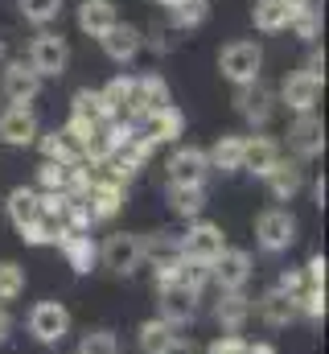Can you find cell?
Here are the masks:
<instances>
[{
	"label": "cell",
	"instance_id": "obj_1",
	"mask_svg": "<svg viewBox=\"0 0 329 354\" xmlns=\"http://www.w3.org/2000/svg\"><path fill=\"white\" fill-rule=\"evenodd\" d=\"M25 62H29V71L46 83V79H62L66 75V66H70V41L62 37V33H54V29H41L29 46H25Z\"/></svg>",
	"mask_w": 329,
	"mask_h": 354
},
{
	"label": "cell",
	"instance_id": "obj_2",
	"mask_svg": "<svg viewBox=\"0 0 329 354\" xmlns=\"http://www.w3.org/2000/svg\"><path fill=\"white\" fill-rule=\"evenodd\" d=\"M70 326H75V317H70V309H66L62 301H37V305L29 309V317H25V330H29V338H33L37 346H58V342H66V338H70Z\"/></svg>",
	"mask_w": 329,
	"mask_h": 354
},
{
	"label": "cell",
	"instance_id": "obj_3",
	"mask_svg": "<svg viewBox=\"0 0 329 354\" xmlns=\"http://www.w3.org/2000/svg\"><path fill=\"white\" fill-rule=\"evenodd\" d=\"M297 214L284 210V206H267L259 218H255V243L263 256H284L292 243H297Z\"/></svg>",
	"mask_w": 329,
	"mask_h": 354
},
{
	"label": "cell",
	"instance_id": "obj_4",
	"mask_svg": "<svg viewBox=\"0 0 329 354\" xmlns=\"http://www.w3.org/2000/svg\"><path fill=\"white\" fill-rule=\"evenodd\" d=\"M177 243H181V256L185 260H194V264H214L231 243H227V231L218 227V223H210V218H194L189 223V231L185 235H177Z\"/></svg>",
	"mask_w": 329,
	"mask_h": 354
},
{
	"label": "cell",
	"instance_id": "obj_5",
	"mask_svg": "<svg viewBox=\"0 0 329 354\" xmlns=\"http://www.w3.org/2000/svg\"><path fill=\"white\" fill-rule=\"evenodd\" d=\"M218 71H223V79L235 83V87L255 83L259 71H263V50H259V41H247V37L227 41V46L218 50Z\"/></svg>",
	"mask_w": 329,
	"mask_h": 354
},
{
	"label": "cell",
	"instance_id": "obj_6",
	"mask_svg": "<svg viewBox=\"0 0 329 354\" xmlns=\"http://www.w3.org/2000/svg\"><path fill=\"white\" fill-rule=\"evenodd\" d=\"M99 264L111 268L115 276H136V272L144 268L140 235H136V231H111V235L99 243Z\"/></svg>",
	"mask_w": 329,
	"mask_h": 354
},
{
	"label": "cell",
	"instance_id": "obj_7",
	"mask_svg": "<svg viewBox=\"0 0 329 354\" xmlns=\"http://www.w3.org/2000/svg\"><path fill=\"white\" fill-rule=\"evenodd\" d=\"M321 87H326V79L301 66V71H288V75H284V83H280V95H276V99H280L288 111L309 115V111H317V103H321Z\"/></svg>",
	"mask_w": 329,
	"mask_h": 354
},
{
	"label": "cell",
	"instance_id": "obj_8",
	"mask_svg": "<svg viewBox=\"0 0 329 354\" xmlns=\"http://www.w3.org/2000/svg\"><path fill=\"white\" fill-rule=\"evenodd\" d=\"M140 248H144V264L153 268V276H157V284L164 280H173L177 276V268H181V243H177V235L173 231H153V235H140Z\"/></svg>",
	"mask_w": 329,
	"mask_h": 354
},
{
	"label": "cell",
	"instance_id": "obj_9",
	"mask_svg": "<svg viewBox=\"0 0 329 354\" xmlns=\"http://www.w3.org/2000/svg\"><path fill=\"white\" fill-rule=\"evenodd\" d=\"M251 272H255V260L247 248H227L214 264H210V284L218 292H243L251 284Z\"/></svg>",
	"mask_w": 329,
	"mask_h": 354
},
{
	"label": "cell",
	"instance_id": "obj_10",
	"mask_svg": "<svg viewBox=\"0 0 329 354\" xmlns=\"http://www.w3.org/2000/svg\"><path fill=\"white\" fill-rule=\"evenodd\" d=\"M157 317H161L164 326H173V330L194 326V317H198V297H194L189 288L173 284V280H164V284H157Z\"/></svg>",
	"mask_w": 329,
	"mask_h": 354
},
{
	"label": "cell",
	"instance_id": "obj_11",
	"mask_svg": "<svg viewBox=\"0 0 329 354\" xmlns=\"http://www.w3.org/2000/svg\"><path fill=\"white\" fill-rule=\"evenodd\" d=\"M41 87H46V83L29 71L25 58L4 62V71H0V95H4V103H12V107H33V99L41 95Z\"/></svg>",
	"mask_w": 329,
	"mask_h": 354
},
{
	"label": "cell",
	"instance_id": "obj_12",
	"mask_svg": "<svg viewBox=\"0 0 329 354\" xmlns=\"http://www.w3.org/2000/svg\"><path fill=\"white\" fill-rule=\"evenodd\" d=\"M82 206H86L91 223H111L128 206V189L120 181H111V177H95L86 185V194H82Z\"/></svg>",
	"mask_w": 329,
	"mask_h": 354
},
{
	"label": "cell",
	"instance_id": "obj_13",
	"mask_svg": "<svg viewBox=\"0 0 329 354\" xmlns=\"http://www.w3.org/2000/svg\"><path fill=\"white\" fill-rule=\"evenodd\" d=\"M164 174H169V185H206L210 177V165H206V149L198 145H177L164 161Z\"/></svg>",
	"mask_w": 329,
	"mask_h": 354
},
{
	"label": "cell",
	"instance_id": "obj_14",
	"mask_svg": "<svg viewBox=\"0 0 329 354\" xmlns=\"http://www.w3.org/2000/svg\"><path fill=\"white\" fill-rule=\"evenodd\" d=\"M235 111L243 115L251 128H267V120L276 115V91L267 87L263 79L235 87Z\"/></svg>",
	"mask_w": 329,
	"mask_h": 354
},
{
	"label": "cell",
	"instance_id": "obj_15",
	"mask_svg": "<svg viewBox=\"0 0 329 354\" xmlns=\"http://www.w3.org/2000/svg\"><path fill=\"white\" fill-rule=\"evenodd\" d=\"M288 149H292L297 161H317V157L326 153V124H321L317 111L297 115V120L288 124Z\"/></svg>",
	"mask_w": 329,
	"mask_h": 354
},
{
	"label": "cell",
	"instance_id": "obj_16",
	"mask_svg": "<svg viewBox=\"0 0 329 354\" xmlns=\"http://www.w3.org/2000/svg\"><path fill=\"white\" fill-rule=\"evenodd\" d=\"M37 136H41V124H37L33 107H12V103L0 107V140L4 145L29 149V145H37Z\"/></svg>",
	"mask_w": 329,
	"mask_h": 354
},
{
	"label": "cell",
	"instance_id": "obj_17",
	"mask_svg": "<svg viewBox=\"0 0 329 354\" xmlns=\"http://www.w3.org/2000/svg\"><path fill=\"white\" fill-rule=\"evenodd\" d=\"M99 46H103V54H107L115 66H128V62L140 58V50H144V33H140L136 25H128V21H115V25L99 37Z\"/></svg>",
	"mask_w": 329,
	"mask_h": 354
},
{
	"label": "cell",
	"instance_id": "obj_18",
	"mask_svg": "<svg viewBox=\"0 0 329 354\" xmlns=\"http://www.w3.org/2000/svg\"><path fill=\"white\" fill-rule=\"evenodd\" d=\"M251 317H259L267 330H288L292 322H301V317H297V301H292V297H284L280 288L259 292V297L251 301Z\"/></svg>",
	"mask_w": 329,
	"mask_h": 354
},
{
	"label": "cell",
	"instance_id": "obj_19",
	"mask_svg": "<svg viewBox=\"0 0 329 354\" xmlns=\"http://www.w3.org/2000/svg\"><path fill=\"white\" fill-rule=\"evenodd\" d=\"M54 248L62 252V260H66V268H70L75 276H91V272H95V264H99V243H95L91 235H75V231H58Z\"/></svg>",
	"mask_w": 329,
	"mask_h": 354
},
{
	"label": "cell",
	"instance_id": "obj_20",
	"mask_svg": "<svg viewBox=\"0 0 329 354\" xmlns=\"http://www.w3.org/2000/svg\"><path fill=\"white\" fill-rule=\"evenodd\" d=\"M144 136H149L153 145H177V140L185 136V115H181V107H177V103L157 107V111L144 120Z\"/></svg>",
	"mask_w": 329,
	"mask_h": 354
},
{
	"label": "cell",
	"instance_id": "obj_21",
	"mask_svg": "<svg viewBox=\"0 0 329 354\" xmlns=\"http://www.w3.org/2000/svg\"><path fill=\"white\" fill-rule=\"evenodd\" d=\"M214 322L223 334H243L251 322V297L247 292H218L214 301Z\"/></svg>",
	"mask_w": 329,
	"mask_h": 354
},
{
	"label": "cell",
	"instance_id": "obj_22",
	"mask_svg": "<svg viewBox=\"0 0 329 354\" xmlns=\"http://www.w3.org/2000/svg\"><path fill=\"white\" fill-rule=\"evenodd\" d=\"M280 145L272 140V136H243V169L247 174H255V177H267L276 165H280Z\"/></svg>",
	"mask_w": 329,
	"mask_h": 354
},
{
	"label": "cell",
	"instance_id": "obj_23",
	"mask_svg": "<svg viewBox=\"0 0 329 354\" xmlns=\"http://www.w3.org/2000/svg\"><path fill=\"white\" fill-rule=\"evenodd\" d=\"M4 218L12 223V231L29 227L33 218H41V194H37L33 185H17V189H8V198H4Z\"/></svg>",
	"mask_w": 329,
	"mask_h": 354
},
{
	"label": "cell",
	"instance_id": "obj_24",
	"mask_svg": "<svg viewBox=\"0 0 329 354\" xmlns=\"http://www.w3.org/2000/svg\"><path fill=\"white\" fill-rule=\"evenodd\" d=\"M206 165L210 174H243V136L227 132L206 149Z\"/></svg>",
	"mask_w": 329,
	"mask_h": 354
},
{
	"label": "cell",
	"instance_id": "obj_25",
	"mask_svg": "<svg viewBox=\"0 0 329 354\" xmlns=\"http://www.w3.org/2000/svg\"><path fill=\"white\" fill-rule=\"evenodd\" d=\"M263 185H267V194H272L276 202H292V198L305 189V169H301V161H284V157H280V165L263 177Z\"/></svg>",
	"mask_w": 329,
	"mask_h": 354
},
{
	"label": "cell",
	"instance_id": "obj_26",
	"mask_svg": "<svg viewBox=\"0 0 329 354\" xmlns=\"http://www.w3.org/2000/svg\"><path fill=\"white\" fill-rule=\"evenodd\" d=\"M120 21V12H115V0H82L79 4V29L86 37H103L111 25Z\"/></svg>",
	"mask_w": 329,
	"mask_h": 354
},
{
	"label": "cell",
	"instance_id": "obj_27",
	"mask_svg": "<svg viewBox=\"0 0 329 354\" xmlns=\"http://www.w3.org/2000/svg\"><path fill=\"white\" fill-rule=\"evenodd\" d=\"M164 202H169V210H173L177 218L194 223V218H202V210H206V185H169V189H164Z\"/></svg>",
	"mask_w": 329,
	"mask_h": 354
},
{
	"label": "cell",
	"instance_id": "obj_28",
	"mask_svg": "<svg viewBox=\"0 0 329 354\" xmlns=\"http://www.w3.org/2000/svg\"><path fill=\"white\" fill-rule=\"evenodd\" d=\"M37 149H41V161H58V165H79L82 161L79 145L70 140L66 128H50V132H41V136H37Z\"/></svg>",
	"mask_w": 329,
	"mask_h": 354
},
{
	"label": "cell",
	"instance_id": "obj_29",
	"mask_svg": "<svg viewBox=\"0 0 329 354\" xmlns=\"http://www.w3.org/2000/svg\"><path fill=\"white\" fill-rule=\"evenodd\" d=\"M251 21H255L259 33H284L288 21H292V8L280 4V0H255L251 4Z\"/></svg>",
	"mask_w": 329,
	"mask_h": 354
},
{
	"label": "cell",
	"instance_id": "obj_30",
	"mask_svg": "<svg viewBox=\"0 0 329 354\" xmlns=\"http://www.w3.org/2000/svg\"><path fill=\"white\" fill-rule=\"evenodd\" d=\"M132 87H136V75H115L107 87L99 91V99L107 107V120H124V111L132 103Z\"/></svg>",
	"mask_w": 329,
	"mask_h": 354
},
{
	"label": "cell",
	"instance_id": "obj_31",
	"mask_svg": "<svg viewBox=\"0 0 329 354\" xmlns=\"http://www.w3.org/2000/svg\"><path fill=\"white\" fill-rule=\"evenodd\" d=\"M70 120H82V124H107V107L99 99V91L79 87L70 95Z\"/></svg>",
	"mask_w": 329,
	"mask_h": 354
},
{
	"label": "cell",
	"instance_id": "obj_32",
	"mask_svg": "<svg viewBox=\"0 0 329 354\" xmlns=\"http://www.w3.org/2000/svg\"><path fill=\"white\" fill-rule=\"evenodd\" d=\"M173 338H177V330L164 326L161 317H149V322H140V330H136V346H140V354H161Z\"/></svg>",
	"mask_w": 329,
	"mask_h": 354
},
{
	"label": "cell",
	"instance_id": "obj_33",
	"mask_svg": "<svg viewBox=\"0 0 329 354\" xmlns=\"http://www.w3.org/2000/svg\"><path fill=\"white\" fill-rule=\"evenodd\" d=\"M210 17V0H181L177 8H169V29H198Z\"/></svg>",
	"mask_w": 329,
	"mask_h": 354
},
{
	"label": "cell",
	"instance_id": "obj_34",
	"mask_svg": "<svg viewBox=\"0 0 329 354\" xmlns=\"http://www.w3.org/2000/svg\"><path fill=\"white\" fill-rule=\"evenodd\" d=\"M25 284H29L25 264H17V260H0V305L25 297Z\"/></svg>",
	"mask_w": 329,
	"mask_h": 354
},
{
	"label": "cell",
	"instance_id": "obj_35",
	"mask_svg": "<svg viewBox=\"0 0 329 354\" xmlns=\"http://www.w3.org/2000/svg\"><path fill=\"white\" fill-rule=\"evenodd\" d=\"M17 8H21V17H25L29 25L46 29V25H54V21L62 17L66 0H17Z\"/></svg>",
	"mask_w": 329,
	"mask_h": 354
},
{
	"label": "cell",
	"instance_id": "obj_36",
	"mask_svg": "<svg viewBox=\"0 0 329 354\" xmlns=\"http://www.w3.org/2000/svg\"><path fill=\"white\" fill-rule=\"evenodd\" d=\"M66 185H70V165H58V161L37 165V194H66Z\"/></svg>",
	"mask_w": 329,
	"mask_h": 354
},
{
	"label": "cell",
	"instance_id": "obj_37",
	"mask_svg": "<svg viewBox=\"0 0 329 354\" xmlns=\"http://www.w3.org/2000/svg\"><path fill=\"white\" fill-rule=\"evenodd\" d=\"M75 354H120V338H115V330L95 326V330H86L79 338V351Z\"/></svg>",
	"mask_w": 329,
	"mask_h": 354
},
{
	"label": "cell",
	"instance_id": "obj_38",
	"mask_svg": "<svg viewBox=\"0 0 329 354\" xmlns=\"http://www.w3.org/2000/svg\"><path fill=\"white\" fill-rule=\"evenodd\" d=\"M288 29H297V37H301V41L317 46V37H321V12H317L313 4H305V8H292V21H288Z\"/></svg>",
	"mask_w": 329,
	"mask_h": 354
},
{
	"label": "cell",
	"instance_id": "obj_39",
	"mask_svg": "<svg viewBox=\"0 0 329 354\" xmlns=\"http://www.w3.org/2000/svg\"><path fill=\"white\" fill-rule=\"evenodd\" d=\"M58 231H62V227H58L54 218L41 214V218H33L29 227H21L17 235H21V243H29V248H50V243L58 239Z\"/></svg>",
	"mask_w": 329,
	"mask_h": 354
},
{
	"label": "cell",
	"instance_id": "obj_40",
	"mask_svg": "<svg viewBox=\"0 0 329 354\" xmlns=\"http://www.w3.org/2000/svg\"><path fill=\"white\" fill-rule=\"evenodd\" d=\"M297 317L321 326V322H326V288H305V292L297 297Z\"/></svg>",
	"mask_w": 329,
	"mask_h": 354
},
{
	"label": "cell",
	"instance_id": "obj_41",
	"mask_svg": "<svg viewBox=\"0 0 329 354\" xmlns=\"http://www.w3.org/2000/svg\"><path fill=\"white\" fill-rule=\"evenodd\" d=\"M276 288H280L284 297H292V301H297V297L309 288V280H305V268H284V272H280V280H276Z\"/></svg>",
	"mask_w": 329,
	"mask_h": 354
},
{
	"label": "cell",
	"instance_id": "obj_42",
	"mask_svg": "<svg viewBox=\"0 0 329 354\" xmlns=\"http://www.w3.org/2000/svg\"><path fill=\"white\" fill-rule=\"evenodd\" d=\"M247 338H239V334H218L210 346H206V354H247Z\"/></svg>",
	"mask_w": 329,
	"mask_h": 354
},
{
	"label": "cell",
	"instance_id": "obj_43",
	"mask_svg": "<svg viewBox=\"0 0 329 354\" xmlns=\"http://www.w3.org/2000/svg\"><path fill=\"white\" fill-rule=\"evenodd\" d=\"M326 272H329V260L317 252V256H309V264H305V280H309V288H326Z\"/></svg>",
	"mask_w": 329,
	"mask_h": 354
},
{
	"label": "cell",
	"instance_id": "obj_44",
	"mask_svg": "<svg viewBox=\"0 0 329 354\" xmlns=\"http://www.w3.org/2000/svg\"><path fill=\"white\" fill-rule=\"evenodd\" d=\"M305 71H313V75H321V79H326V50H321V46H313V50H309Z\"/></svg>",
	"mask_w": 329,
	"mask_h": 354
},
{
	"label": "cell",
	"instance_id": "obj_45",
	"mask_svg": "<svg viewBox=\"0 0 329 354\" xmlns=\"http://www.w3.org/2000/svg\"><path fill=\"white\" fill-rule=\"evenodd\" d=\"M144 46H149L153 54H169V50H173V37H169V29H161V33H153V37H144Z\"/></svg>",
	"mask_w": 329,
	"mask_h": 354
},
{
	"label": "cell",
	"instance_id": "obj_46",
	"mask_svg": "<svg viewBox=\"0 0 329 354\" xmlns=\"http://www.w3.org/2000/svg\"><path fill=\"white\" fill-rule=\"evenodd\" d=\"M12 50H17V37H12V33H8V29H0V66H4V62H12V58H17V54H12Z\"/></svg>",
	"mask_w": 329,
	"mask_h": 354
},
{
	"label": "cell",
	"instance_id": "obj_47",
	"mask_svg": "<svg viewBox=\"0 0 329 354\" xmlns=\"http://www.w3.org/2000/svg\"><path fill=\"white\" fill-rule=\"evenodd\" d=\"M12 338V313H8V305H0V346Z\"/></svg>",
	"mask_w": 329,
	"mask_h": 354
},
{
	"label": "cell",
	"instance_id": "obj_48",
	"mask_svg": "<svg viewBox=\"0 0 329 354\" xmlns=\"http://www.w3.org/2000/svg\"><path fill=\"white\" fill-rule=\"evenodd\" d=\"M161 354H194V342H189V338H181V334H177V338H173V342H169V346H164Z\"/></svg>",
	"mask_w": 329,
	"mask_h": 354
},
{
	"label": "cell",
	"instance_id": "obj_49",
	"mask_svg": "<svg viewBox=\"0 0 329 354\" xmlns=\"http://www.w3.org/2000/svg\"><path fill=\"white\" fill-rule=\"evenodd\" d=\"M313 202H317V206H326V177H317V181H313Z\"/></svg>",
	"mask_w": 329,
	"mask_h": 354
},
{
	"label": "cell",
	"instance_id": "obj_50",
	"mask_svg": "<svg viewBox=\"0 0 329 354\" xmlns=\"http://www.w3.org/2000/svg\"><path fill=\"white\" fill-rule=\"evenodd\" d=\"M247 354H280L272 342H255V346H247Z\"/></svg>",
	"mask_w": 329,
	"mask_h": 354
},
{
	"label": "cell",
	"instance_id": "obj_51",
	"mask_svg": "<svg viewBox=\"0 0 329 354\" xmlns=\"http://www.w3.org/2000/svg\"><path fill=\"white\" fill-rule=\"evenodd\" d=\"M153 4H157V8H164V12H169V8H177L181 0H153Z\"/></svg>",
	"mask_w": 329,
	"mask_h": 354
},
{
	"label": "cell",
	"instance_id": "obj_52",
	"mask_svg": "<svg viewBox=\"0 0 329 354\" xmlns=\"http://www.w3.org/2000/svg\"><path fill=\"white\" fill-rule=\"evenodd\" d=\"M280 4H288V8H305V4H313V0H280Z\"/></svg>",
	"mask_w": 329,
	"mask_h": 354
}]
</instances>
